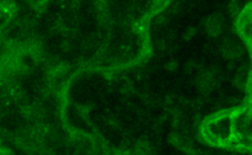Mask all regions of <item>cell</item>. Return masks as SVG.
<instances>
[{
	"instance_id": "obj_7",
	"label": "cell",
	"mask_w": 252,
	"mask_h": 155,
	"mask_svg": "<svg viewBox=\"0 0 252 155\" xmlns=\"http://www.w3.org/2000/svg\"><path fill=\"white\" fill-rule=\"evenodd\" d=\"M235 83L239 88H245L246 85H249V83H250V70H249V68L243 66V68L239 69L238 74L235 76Z\"/></svg>"
},
{
	"instance_id": "obj_2",
	"label": "cell",
	"mask_w": 252,
	"mask_h": 155,
	"mask_svg": "<svg viewBox=\"0 0 252 155\" xmlns=\"http://www.w3.org/2000/svg\"><path fill=\"white\" fill-rule=\"evenodd\" d=\"M233 134L239 139L246 140L250 143L251 128H250V113H240L235 120H233Z\"/></svg>"
},
{
	"instance_id": "obj_1",
	"label": "cell",
	"mask_w": 252,
	"mask_h": 155,
	"mask_svg": "<svg viewBox=\"0 0 252 155\" xmlns=\"http://www.w3.org/2000/svg\"><path fill=\"white\" fill-rule=\"evenodd\" d=\"M220 52L226 59L239 58L244 53V42L236 36H226L221 42Z\"/></svg>"
},
{
	"instance_id": "obj_3",
	"label": "cell",
	"mask_w": 252,
	"mask_h": 155,
	"mask_svg": "<svg viewBox=\"0 0 252 155\" xmlns=\"http://www.w3.org/2000/svg\"><path fill=\"white\" fill-rule=\"evenodd\" d=\"M212 137L218 140H226L233 135V121L229 118H219L209 128Z\"/></svg>"
},
{
	"instance_id": "obj_5",
	"label": "cell",
	"mask_w": 252,
	"mask_h": 155,
	"mask_svg": "<svg viewBox=\"0 0 252 155\" xmlns=\"http://www.w3.org/2000/svg\"><path fill=\"white\" fill-rule=\"evenodd\" d=\"M196 86L199 93L207 95V93H212L213 89L216 88V78H214V75L211 71H201L196 76Z\"/></svg>"
},
{
	"instance_id": "obj_8",
	"label": "cell",
	"mask_w": 252,
	"mask_h": 155,
	"mask_svg": "<svg viewBox=\"0 0 252 155\" xmlns=\"http://www.w3.org/2000/svg\"><path fill=\"white\" fill-rule=\"evenodd\" d=\"M122 155H150L149 150L145 145L143 144H137L135 147L129 148V149L126 150Z\"/></svg>"
},
{
	"instance_id": "obj_6",
	"label": "cell",
	"mask_w": 252,
	"mask_h": 155,
	"mask_svg": "<svg viewBox=\"0 0 252 155\" xmlns=\"http://www.w3.org/2000/svg\"><path fill=\"white\" fill-rule=\"evenodd\" d=\"M239 30H240L241 36H243V42L246 41L249 43V42H250V37H251L250 7H248L246 10H244L243 14H241L240 19H239Z\"/></svg>"
},
{
	"instance_id": "obj_4",
	"label": "cell",
	"mask_w": 252,
	"mask_h": 155,
	"mask_svg": "<svg viewBox=\"0 0 252 155\" xmlns=\"http://www.w3.org/2000/svg\"><path fill=\"white\" fill-rule=\"evenodd\" d=\"M225 26V19L219 12L211 14L204 21V29L211 37H218L223 33Z\"/></svg>"
}]
</instances>
